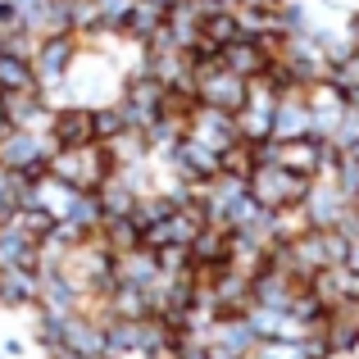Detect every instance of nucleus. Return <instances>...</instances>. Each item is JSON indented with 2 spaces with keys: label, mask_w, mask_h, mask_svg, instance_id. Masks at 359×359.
Masks as SVG:
<instances>
[{
  "label": "nucleus",
  "mask_w": 359,
  "mask_h": 359,
  "mask_svg": "<svg viewBox=\"0 0 359 359\" xmlns=\"http://www.w3.org/2000/svg\"><path fill=\"white\" fill-rule=\"evenodd\" d=\"M46 173L69 182L73 191H96V187L114 173V164H109L100 141H87V146H55L50 159H46Z\"/></svg>",
  "instance_id": "nucleus-1"
},
{
  "label": "nucleus",
  "mask_w": 359,
  "mask_h": 359,
  "mask_svg": "<svg viewBox=\"0 0 359 359\" xmlns=\"http://www.w3.org/2000/svg\"><path fill=\"white\" fill-rule=\"evenodd\" d=\"M78 55H82V36L78 32H55V36H41V41H36L32 78H36V87H41L46 100H55V91L64 87V78H69V69H73Z\"/></svg>",
  "instance_id": "nucleus-2"
},
{
  "label": "nucleus",
  "mask_w": 359,
  "mask_h": 359,
  "mask_svg": "<svg viewBox=\"0 0 359 359\" xmlns=\"http://www.w3.org/2000/svg\"><path fill=\"white\" fill-rule=\"evenodd\" d=\"M46 137H50L55 146H87V141H96V118H91V105H73V100H69V105H55Z\"/></svg>",
  "instance_id": "nucleus-8"
},
{
  "label": "nucleus",
  "mask_w": 359,
  "mask_h": 359,
  "mask_svg": "<svg viewBox=\"0 0 359 359\" xmlns=\"http://www.w3.org/2000/svg\"><path fill=\"white\" fill-rule=\"evenodd\" d=\"M346 309H351V318H355V323H359V300H355V305H346Z\"/></svg>",
  "instance_id": "nucleus-25"
},
{
  "label": "nucleus",
  "mask_w": 359,
  "mask_h": 359,
  "mask_svg": "<svg viewBox=\"0 0 359 359\" xmlns=\"http://www.w3.org/2000/svg\"><path fill=\"white\" fill-rule=\"evenodd\" d=\"M177 359H182V355H177Z\"/></svg>",
  "instance_id": "nucleus-26"
},
{
  "label": "nucleus",
  "mask_w": 359,
  "mask_h": 359,
  "mask_svg": "<svg viewBox=\"0 0 359 359\" xmlns=\"http://www.w3.org/2000/svg\"><path fill=\"white\" fill-rule=\"evenodd\" d=\"M96 237H100V245H105L109 255H123V250H132V245H141V228H137V219H132V214H118V219H105V223H100Z\"/></svg>",
  "instance_id": "nucleus-16"
},
{
  "label": "nucleus",
  "mask_w": 359,
  "mask_h": 359,
  "mask_svg": "<svg viewBox=\"0 0 359 359\" xmlns=\"http://www.w3.org/2000/svg\"><path fill=\"white\" fill-rule=\"evenodd\" d=\"M309 132V105H305V87H282L278 105H273V137L291 141Z\"/></svg>",
  "instance_id": "nucleus-10"
},
{
  "label": "nucleus",
  "mask_w": 359,
  "mask_h": 359,
  "mask_svg": "<svg viewBox=\"0 0 359 359\" xmlns=\"http://www.w3.org/2000/svg\"><path fill=\"white\" fill-rule=\"evenodd\" d=\"M159 264H155V250L150 245H132V250L123 255H109V278L123 282V287H141L146 291L150 282H155Z\"/></svg>",
  "instance_id": "nucleus-11"
},
{
  "label": "nucleus",
  "mask_w": 359,
  "mask_h": 359,
  "mask_svg": "<svg viewBox=\"0 0 359 359\" xmlns=\"http://www.w3.org/2000/svg\"><path fill=\"white\" fill-rule=\"evenodd\" d=\"M155 264H159V273H191V255H187V245H159Z\"/></svg>",
  "instance_id": "nucleus-23"
},
{
  "label": "nucleus",
  "mask_w": 359,
  "mask_h": 359,
  "mask_svg": "<svg viewBox=\"0 0 359 359\" xmlns=\"http://www.w3.org/2000/svg\"><path fill=\"white\" fill-rule=\"evenodd\" d=\"M219 164H223V173H232V177H245L255 168V141H228V146L219 150Z\"/></svg>",
  "instance_id": "nucleus-20"
},
{
  "label": "nucleus",
  "mask_w": 359,
  "mask_h": 359,
  "mask_svg": "<svg viewBox=\"0 0 359 359\" xmlns=\"http://www.w3.org/2000/svg\"><path fill=\"white\" fill-rule=\"evenodd\" d=\"M91 118H96V141H109L114 132L128 128V118H123V109L114 100H100V105H91Z\"/></svg>",
  "instance_id": "nucleus-21"
},
{
  "label": "nucleus",
  "mask_w": 359,
  "mask_h": 359,
  "mask_svg": "<svg viewBox=\"0 0 359 359\" xmlns=\"http://www.w3.org/2000/svg\"><path fill=\"white\" fill-rule=\"evenodd\" d=\"M346 264L359 273V237H351V250H346Z\"/></svg>",
  "instance_id": "nucleus-24"
},
{
  "label": "nucleus",
  "mask_w": 359,
  "mask_h": 359,
  "mask_svg": "<svg viewBox=\"0 0 359 359\" xmlns=\"http://www.w3.org/2000/svg\"><path fill=\"white\" fill-rule=\"evenodd\" d=\"M100 9V32H123L132 14V0H96Z\"/></svg>",
  "instance_id": "nucleus-22"
},
{
  "label": "nucleus",
  "mask_w": 359,
  "mask_h": 359,
  "mask_svg": "<svg viewBox=\"0 0 359 359\" xmlns=\"http://www.w3.org/2000/svg\"><path fill=\"white\" fill-rule=\"evenodd\" d=\"M300 232H309V214H305V205L269 210V237H273V245H287V241H296Z\"/></svg>",
  "instance_id": "nucleus-17"
},
{
  "label": "nucleus",
  "mask_w": 359,
  "mask_h": 359,
  "mask_svg": "<svg viewBox=\"0 0 359 359\" xmlns=\"http://www.w3.org/2000/svg\"><path fill=\"white\" fill-rule=\"evenodd\" d=\"M245 191L250 201H259L264 210H287V205H300L309 191V177L287 173L282 164H255L245 173Z\"/></svg>",
  "instance_id": "nucleus-3"
},
{
  "label": "nucleus",
  "mask_w": 359,
  "mask_h": 359,
  "mask_svg": "<svg viewBox=\"0 0 359 359\" xmlns=\"http://www.w3.org/2000/svg\"><path fill=\"white\" fill-rule=\"evenodd\" d=\"M27 191H32V173H14L0 164V219H9L27 201Z\"/></svg>",
  "instance_id": "nucleus-19"
},
{
  "label": "nucleus",
  "mask_w": 359,
  "mask_h": 359,
  "mask_svg": "<svg viewBox=\"0 0 359 359\" xmlns=\"http://www.w3.org/2000/svg\"><path fill=\"white\" fill-rule=\"evenodd\" d=\"M114 105L123 109V118H128L132 128H150V123L164 114V87H159L150 73H128V78L118 82Z\"/></svg>",
  "instance_id": "nucleus-4"
},
{
  "label": "nucleus",
  "mask_w": 359,
  "mask_h": 359,
  "mask_svg": "<svg viewBox=\"0 0 359 359\" xmlns=\"http://www.w3.org/2000/svg\"><path fill=\"white\" fill-rule=\"evenodd\" d=\"M105 314H109V318H146V314H150L146 291L114 282V287H109V296H105Z\"/></svg>",
  "instance_id": "nucleus-18"
},
{
  "label": "nucleus",
  "mask_w": 359,
  "mask_h": 359,
  "mask_svg": "<svg viewBox=\"0 0 359 359\" xmlns=\"http://www.w3.org/2000/svg\"><path fill=\"white\" fill-rule=\"evenodd\" d=\"M219 64L228 73H237V78H259V73H269V60H264V50H259V41L255 36H232L228 46L219 50Z\"/></svg>",
  "instance_id": "nucleus-12"
},
{
  "label": "nucleus",
  "mask_w": 359,
  "mask_h": 359,
  "mask_svg": "<svg viewBox=\"0 0 359 359\" xmlns=\"http://www.w3.org/2000/svg\"><path fill=\"white\" fill-rule=\"evenodd\" d=\"M55 141L46 132H23V128H5L0 132V164L14 168V173H46V159H50Z\"/></svg>",
  "instance_id": "nucleus-5"
},
{
  "label": "nucleus",
  "mask_w": 359,
  "mask_h": 359,
  "mask_svg": "<svg viewBox=\"0 0 359 359\" xmlns=\"http://www.w3.org/2000/svg\"><path fill=\"white\" fill-rule=\"evenodd\" d=\"M187 137H196V141H205V146L223 150L228 141H237V123H232L228 109H219V105H201V100H196L191 114H187Z\"/></svg>",
  "instance_id": "nucleus-9"
},
{
  "label": "nucleus",
  "mask_w": 359,
  "mask_h": 359,
  "mask_svg": "<svg viewBox=\"0 0 359 359\" xmlns=\"http://www.w3.org/2000/svg\"><path fill=\"white\" fill-rule=\"evenodd\" d=\"M305 105H309V137H327L337 118L346 114V91L332 78H318L305 87Z\"/></svg>",
  "instance_id": "nucleus-7"
},
{
  "label": "nucleus",
  "mask_w": 359,
  "mask_h": 359,
  "mask_svg": "<svg viewBox=\"0 0 359 359\" xmlns=\"http://www.w3.org/2000/svg\"><path fill=\"white\" fill-rule=\"evenodd\" d=\"M96 201H100V214H105V219H118V214H132V205H137V187L114 168V173L96 187ZM105 219H100V223H105Z\"/></svg>",
  "instance_id": "nucleus-14"
},
{
  "label": "nucleus",
  "mask_w": 359,
  "mask_h": 359,
  "mask_svg": "<svg viewBox=\"0 0 359 359\" xmlns=\"http://www.w3.org/2000/svg\"><path fill=\"white\" fill-rule=\"evenodd\" d=\"M300 205H305V214H309V228H341L355 214V201L332 177H309V191H305Z\"/></svg>",
  "instance_id": "nucleus-6"
},
{
  "label": "nucleus",
  "mask_w": 359,
  "mask_h": 359,
  "mask_svg": "<svg viewBox=\"0 0 359 359\" xmlns=\"http://www.w3.org/2000/svg\"><path fill=\"white\" fill-rule=\"evenodd\" d=\"M27 201L41 205L50 219H69V214H73V201H78V191H73L69 182H60V177H50V173H36V177H32V191H27Z\"/></svg>",
  "instance_id": "nucleus-13"
},
{
  "label": "nucleus",
  "mask_w": 359,
  "mask_h": 359,
  "mask_svg": "<svg viewBox=\"0 0 359 359\" xmlns=\"http://www.w3.org/2000/svg\"><path fill=\"white\" fill-rule=\"evenodd\" d=\"M255 359H327L318 332H309L305 341H255Z\"/></svg>",
  "instance_id": "nucleus-15"
}]
</instances>
